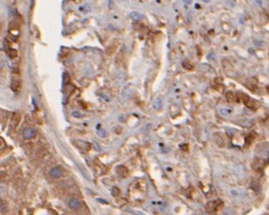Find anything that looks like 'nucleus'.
Instances as JSON below:
<instances>
[{"instance_id":"nucleus-3","label":"nucleus","mask_w":269,"mask_h":215,"mask_svg":"<svg viewBox=\"0 0 269 215\" xmlns=\"http://www.w3.org/2000/svg\"><path fill=\"white\" fill-rule=\"evenodd\" d=\"M222 202L218 199L214 200V201H209L206 206V209L209 213H213V212H215V211L218 209V207L222 206Z\"/></svg>"},{"instance_id":"nucleus-20","label":"nucleus","mask_w":269,"mask_h":215,"mask_svg":"<svg viewBox=\"0 0 269 215\" xmlns=\"http://www.w3.org/2000/svg\"><path fill=\"white\" fill-rule=\"evenodd\" d=\"M9 28H10V30H17V29H19V25H18L15 20H13L11 23H10Z\"/></svg>"},{"instance_id":"nucleus-4","label":"nucleus","mask_w":269,"mask_h":215,"mask_svg":"<svg viewBox=\"0 0 269 215\" xmlns=\"http://www.w3.org/2000/svg\"><path fill=\"white\" fill-rule=\"evenodd\" d=\"M36 135H37L36 130L34 129V128H32V127L25 128V130L23 132V138H25V139H27V140H30V139H33V138H35Z\"/></svg>"},{"instance_id":"nucleus-14","label":"nucleus","mask_w":269,"mask_h":215,"mask_svg":"<svg viewBox=\"0 0 269 215\" xmlns=\"http://www.w3.org/2000/svg\"><path fill=\"white\" fill-rule=\"evenodd\" d=\"M117 43L116 44H111V45L109 46V47L107 48V50H106V53L108 54V55H111L112 53H113L114 51H116V49H117Z\"/></svg>"},{"instance_id":"nucleus-18","label":"nucleus","mask_w":269,"mask_h":215,"mask_svg":"<svg viewBox=\"0 0 269 215\" xmlns=\"http://www.w3.org/2000/svg\"><path fill=\"white\" fill-rule=\"evenodd\" d=\"M10 176L8 173L5 172H0V181H7V180H9Z\"/></svg>"},{"instance_id":"nucleus-7","label":"nucleus","mask_w":269,"mask_h":215,"mask_svg":"<svg viewBox=\"0 0 269 215\" xmlns=\"http://www.w3.org/2000/svg\"><path fill=\"white\" fill-rule=\"evenodd\" d=\"M68 204H69V208L71 210H77L81 207V201L77 198H71L69 200V202H68Z\"/></svg>"},{"instance_id":"nucleus-9","label":"nucleus","mask_w":269,"mask_h":215,"mask_svg":"<svg viewBox=\"0 0 269 215\" xmlns=\"http://www.w3.org/2000/svg\"><path fill=\"white\" fill-rule=\"evenodd\" d=\"M226 100H227V102H229V103H234V102L237 101V96H236V94L234 93V92L228 91L226 93Z\"/></svg>"},{"instance_id":"nucleus-1","label":"nucleus","mask_w":269,"mask_h":215,"mask_svg":"<svg viewBox=\"0 0 269 215\" xmlns=\"http://www.w3.org/2000/svg\"><path fill=\"white\" fill-rule=\"evenodd\" d=\"M21 120V114L19 112H14L10 120V130H15L17 126L19 125V122Z\"/></svg>"},{"instance_id":"nucleus-24","label":"nucleus","mask_w":269,"mask_h":215,"mask_svg":"<svg viewBox=\"0 0 269 215\" xmlns=\"http://www.w3.org/2000/svg\"><path fill=\"white\" fill-rule=\"evenodd\" d=\"M220 112H222V114H228L231 112V110H226V109H222L220 110Z\"/></svg>"},{"instance_id":"nucleus-13","label":"nucleus","mask_w":269,"mask_h":215,"mask_svg":"<svg viewBox=\"0 0 269 215\" xmlns=\"http://www.w3.org/2000/svg\"><path fill=\"white\" fill-rule=\"evenodd\" d=\"M123 59H124V52H120L119 54L117 55V57H116V63H117L118 66L122 65V63H123Z\"/></svg>"},{"instance_id":"nucleus-2","label":"nucleus","mask_w":269,"mask_h":215,"mask_svg":"<svg viewBox=\"0 0 269 215\" xmlns=\"http://www.w3.org/2000/svg\"><path fill=\"white\" fill-rule=\"evenodd\" d=\"M240 94L242 96H240V99H237V102L238 101H243L245 103V105L247 106V107L252 108V109H254V108L256 107V104H255V102H254L253 100L250 99L249 96H247L246 94H244V93H240Z\"/></svg>"},{"instance_id":"nucleus-21","label":"nucleus","mask_w":269,"mask_h":215,"mask_svg":"<svg viewBox=\"0 0 269 215\" xmlns=\"http://www.w3.org/2000/svg\"><path fill=\"white\" fill-rule=\"evenodd\" d=\"M8 53H9V56L11 58H15L16 56H17V51H16L15 49H11L8 51Z\"/></svg>"},{"instance_id":"nucleus-6","label":"nucleus","mask_w":269,"mask_h":215,"mask_svg":"<svg viewBox=\"0 0 269 215\" xmlns=\"http://www.w3.org/2000/svg\"><path fill=\"white\" fill-rule=\"evenodd\" d=\"M50 175L53 178H59L63 175V168L61 166H54L53 168H51L50 171Z\"/></svg>"},{"instance_id":"nucleus-22","label":"nucleus","mask_w":269,"mask_h":215,"mask_svg":"<svg viewBox=\"0 0 269 215\" xmlns=\"http://www.w3.org/2000/svg\"><path fill=\"white\" fill-rule=\"evenodd\" d=\"M111 194H112V196H114V197H118V196L120 195V190L117 188V186H114V188H112Z\"/></svg>"},{"instance_id":"nucleus-12","label":"nucleus","mask_w":269,"mask_h":215,"mask_svg":"<svg viewBox=\"0 0 269 215\" xmlns=\"http://www.w3.org/2000/svg\"><path fill=\"white\" fill-rule=\"evenodd\" d=\"M222 68L225 69V71L229 72V71H231V70H233V68H232L231 66V63H229V62H227L226 59L225 61H222Z\"/></svg>"},{"instance_id":"nucleus-10","label":"nucleus","mask_w":269,"mask_h":215,"mask_svg":"<svg viewBox=\"0 0 269 215\" xmlns=\"http://www.w3.org/2000/svg\"><path fill=\"white\" fill-rule=\"evenodd\" d=\"M117 173L119 176H121V177H126L128 175V170L126 166L124 165H120L117 168Z\"/></svg>"},{"instance_id":"nucleus-23","label":"nucleus","mask_w":269,"mask_h":215,"mask_svg":"<svg viewBox=\"0 0 269 215\" xmlns=\"http://www.w3.org/2000/svg\"><path fill=\"white\" fill-rule=\"evenodd\" d=\"M5 141L3 140V138H1V137H0V150L5 148Z\"/></svg>"},{"instance_id":"nucleus-19","label":"nucleus","mask_w":269,"mask_h":215,"mask_svg":"<svg viewBox=\"0 0 269 215\" xmlns=\"http://www.w3.org/2000/svg\"><path fill=\"white\" fill-rule=\"evenodd\" d=\"M0 212H7V204L2 198H0Z\"/></svg>"},{"instance_id":"nucleus-26","label":"nucleus","mask_w":269,"mask_h":215,"mask_svg":"<svg viewBox=\"0 0 269 215\" xmlns=\"http://www.w3.org/2000/svg\"><path fill=\"white\" fill-rule=\"evenodd\" d=\"M202 1H206V2H207V1H209V0H202Z\"/></svg>"},{"instance_id":"nucleus-11","label":"nucleus","mask_w":269,"mask_h":215,"mask_svg":"<svg viewBox=\"0 0 269 215\" xmlns=\"http://www.w3.org/2000/svg\"><path fill=\"white\" fill-rule=\"evenodd\" d=\"M11 88L14 90V91H17V90L20 88V82L18 81L17 79H13V81H12V83H11Z\"/></svg>"},{"instance_id":"nucleus-15","label":"nucleus","mask_w":269,"mask_h":215,"mask_svg":"<svg viewBox=\"0 0 269 215\" xmlns=\"http://www.w3.org/2000/svg\"><path fill=\"white\" fill-rule=\"evenodd\" d=\"M161 105H162V100L160 99V98H157V99L155 100V102H154V108H155V109H160V108H161Z\"/></svg>"},{"instance_id":"nucleus-5","label":"nucleus","mask_w":269,"mask_h":215,"mask_svg":"<svg viewBox=\"0 0 269 215\" xmlns=\"http://www.w3.org/2000/svg\"><path fill=\"white\" fill-rule=\"evenodd\" d=\"M73 144L76 146V147L81 148L83 150H89L91 148V144L89 142H85V141H82V140H76V141H73Z\"/></svg>"},{"instance_id":"nucleus-25","label":"nucleus","mask_w":269,"mask_h":215,"mask_svg":"<svg viewBox=\"0 0 269 215\" xmlns=\"http://www.w3.org/2000/svg\"><path fill=\"white\" fill-rule=\"evenodd\" d=\"M184 3H186V5H190V3H192V0H183Z\"/></svg>"},{"instance_id":"nucleus-17","label":"nucleus","mask_w":269,"mask_h":215,"mask_svg":"<svg viewBox=\"0 0 269 215\" xmlns=\"http://www.w3.org/2000/svg\"><path fill=\"white\" fill-rule=\"evenodd\" d=\"M182 67H183L184 69H186V70H193L194 69L193 65H192V64H191L190 62H188V61H184L183 63H182Z\"/></svg>"},{"instance_id":"nucleus-16","label":"nucleus","mask_w":269,"mask_h":215,"mask_svg":"<svg viewBox=\"0 0 269 215\" xmlns=\"http://www.w3.org/2000/svg\"><path fill=\"white\" fill-rule=\"evenodd\" d=\"M130 17L132 18V19H134V20H139L140 18H142V15L140 13H138V12H132V13H130Z\"/></svg>"},{"instance_id":"nucleus-8","label":"nucleus","mask_w":269,"mask_h":215,"mask_svg":"<svg viewBox=\"0 0 269 215\" xmlns=\"http://www.w3.org/2000/svg\"><path fill=\"white\" fill-rule=\"evenodd\" d=\"M214 141L216 142V144H217L218 146H220V147H222V146H225V140H224V137H222V135L218 134V132H216V134H214Z\"/></svg>"}]
</instances>
